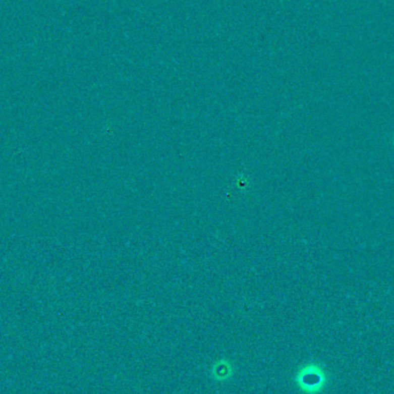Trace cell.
Wrapping results in <instances>:
<instances>
[{
  "label": "cell",
  "mask_w": 394,
  "mask_h": 394,
  "mask_svg": "<svg viewBox=\"0 0 394 394\" xmlns=\"http://www.w3.org/2000/svg\"><path fill=\"white\" fill-rule=\"evenodd\" d=\"M299 381H300V385H301V387H304L308 391V389H310L311 387H315L318 385L319 375L318 373H316L315 370H312V369H308V371H304L302 372V375H300Z\"/></svg>",
  "instance_id": "cell-1"
}]
</instances>
